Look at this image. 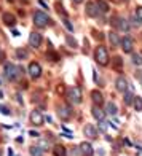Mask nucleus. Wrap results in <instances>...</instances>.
<instances>
[{"label": "nucleus", "instance_id": "3", "mask_svg": "<svg viewBox=\"0 0 142 156\" xmlns=\"http://www.w3.org/2000/svg\"><path fill=\"white\" fill-rule=\"evenodd\" d=\"M66 96H67V101L70 102V104H82V101H83V97H82V89L78 88V86H72V88H69L67 89V93H66Z\"/></svg>", "mask_w": 142, "mask_h": 156}, {"label": "nucleus", "instance_id": "4", "mask_svg": "<svg viewBox=\"0 0 142 156\" xmlns=\"http://www.w3.org/2000/svg\"><path fill=\"white\" fill-rule=\"evenodd\" d=\"M49 16L46 15V13L43 11H35L34 13V24L37 26V27H46L49 24Z\"/></svg>", "mask_w": 142, "mask_h": 156}, {"label": "nucleus", "instance_id": "22", "mask_svg": "<svg viewBox=\"0 0 142 156\" xmlns=\"http://www.w3.org/2000/svg\"><path fill=\"white\" fill-rule=\"evenodd\" d=\"M112 64H113V69H115V70H122V67H123V58L115 56L113 61H112Z\"/></svg>", "mask_w": 142, "mask_h": 156}, {"label": "nucleus", "instance_id": "2", "mask_svg": "<svg viewBox=\"0 0 142 156\" xmlns=\"http://www.w3.org/2000/svg\"><path fill=\"white\" fill-rule=\"evenodd\" d=\"M23 73V69L21 67H16V66H13V64H5V76H6V80L8 81H15L18 80V76Z\"/></svg>", "mask_w": 142, "mask_h": 156}, {"label": "nucleus", "instance_id": "21", "mask_svg": "<svg viewBox=\"0 0 142 156\" xmlns=\"http://www.w3.org/2000/svg\"><path fill=\"white\" fill-rule=\"evenodd\" d=\"M105 113H109V115L115 116V115H117V105L113 104V102H109L107 105H105Z\"/></svg>", "mask_w": 142, "mask_h": 156}, {"label": "nucleus", "instance_id": "24", "mask_svg": "<svg viewBox=\"0 0 142 156\" xmlns=\"http://www.w3.org/2000/svg\"><path fill=\"white\" fill-rule=\"evenodd\" d=\"M123 101H125V104H126V105H131V104L134 102V94H133V89H131V91H126Z\"/></svg>", "mask_w": 142, "mask_h": 156}, {"label": "nucleus", "instance_id": "19", "mask_svg": "<svg viewBox=\"0 0 142 156\" xmlns=\"http://www.w3.org/2000/svg\"><path fill=\"white\" fill-rule=\"evenodd\" d=\"M53 154L54 156H67V150H66V147H62V145H56L53 148Z\"/></svg>", "mask_w": 142, "mask_h": 156}, {"label": "nucleus", "instance_id": "10", "mask_svg": "<svg viewBox=\"0 0 142 156\" xmlns=\"http://www.w3.org/2000/svg\"><path fill=\"white\" fill-rule=\"evenodd\" d=\"M42 34H38V32H32L31 35H29V45L32 46V48H38L40 45H42Z\"/></svg>", "mask_w": 142, "mask_h": 156}, {"label": "nucleus", "instance_id": "40", "mask_svg": "<svg viewBox=\"0 0 142 156\" xmlns=\"http://www.w3.org/2000/svg\"><path fill=\"white\" fill-rule=\"evenodd\" d=\"M74 2H75V3H82V2H83V0H74Z\"/></svg>", "mask_w": 142, "mask_h": 156}, {"label": "nucleus", "instance_id": "11", "mask_svg": "<svg viewBox=\"0 0 142 156\" xmlns=\"http://www.w3.org/2000/svg\"><path fill=\"white\" fill-rule=\"evenodd\" d=\"M115 88L118 93H126L128 91V81H126V78L125 76H118L117 80H115Z\"/></svg>", "mask_w": 142, "mask_h": 156}, {"label": "nucleus", "instance_id": "23", "mask_svg": "<svg viewBox=\"0 0 142 156\" xmlns=\"http://www.w3.org/2000/svg\"><path fill=\"white\" fill-rule=\"evenodd\" d=\"M29 153H31V156H43V150H42V148L37 145V147H31L29 148Z\"/></svg>", "mask_w": 142, "mask_h": 156}, {"label": "nucleus", "instance_id": "14", "mask_svg": "<svg viewBox=\"0 0 142 156\" xmlns=\"http://www.w3.org/2000/svg\"><path fill=\"white\" fill-rule=\"evenodd\" d=\"M2 21H3L5 26L13 27V26L16 24V16L11 15V13H3V15H2Z\"/></svg>", "mask_w": 142, "mask_h": 156}, {"label": "nucleus", "instance_id": "38", "mask_svg": "<svg viewBox=\"0 0 142 156\" xmlns=\"http://www.w3.org/2000/svg\"><path fill=\"white\" fill-rule=\"evenodd\" d=\"M8 156H15L13 154V150H8Z\"/></svg>", "mask_w": 142, "mask_h": 156}, {"label": "nucleus", "instance_id": "28", "mask_svg": "<svg viewBox=\"0 0 142 156\" xmlns=\"http://www.w3.org/2000/svg\"><path fill=\"white\" fill-rule=\"evenodd\" d=\"M16 58L18 59H26L27 58V51H26V49H23V48H18L16 49Z\"/></svg>", "mask_w": 142, "mask_h": 156}, {"label": "nucleus", "instance_id": "42", "mask_svg": "<svg viewBox=\"0 0 142 156\" xmlns=\"http://www.w3.org/2000/svg\"><path fill=\"white\" fill-rule=\"evenodd\" d=\"M122 2H126V0H122Z\"/></svg>", "mask_w": 142, "mask_h": 156}, {"label": "nucleus", "instance_id": "25", "mask_svg": "<svg viewBox=\"0 0 142 156\" xmlns=\"http://www.w3.org/2000/svg\"><path fill=\"white\" fill-rule=\"evenodd\" d=\"M131 61H133V64H136V66H142V54L131 53Z\"/></svg>", "mask_w": 142, "mask_h": 156}, {"label": "nucleus", "instance_id": "33", "mask_svg": "<svg viewBox=\"0 0 142 156\" xmlns=\"http://www.w3.org/2000/svg\"><path fill=\"white\" fill-rule=\"evenodd\" d=\"M48 58L51 59V61H59V54H56V53H48Z\"/></svg>", "mask_w": 142, "mask_h": 156}, {"label": "nucleus", "instance_id": "31", "mask_svg": "<svg viewBox=\"0 0 142 156\" xmlns=\"http://www.w3.org/2000/svg\"><path fill=\"white\" fill-rule=\"evenodd\" d=\"M38 147L42 148L43 151H46L48 148H49V144H48V140H38Z\"/></svg>", "mask_w": 142, "mask_h": 156}, {"label": "nucleus", "instance_id": "17", "mask_svg": "<svg viewBox=\"0 0 142 156\" xmlns=\"http://www.w3.org/2000/svg\"><path fill=\"white\" fill-rule=\"evenodd\" d=\"M80 153L83 156H91L93 154V145L89 144V142H83V144H80Z\"/></svg>", "mask_w": 142, "mask_h": 156}, {"label": "nucleus", "instance_id": "20", "mask_svg": "<svg viewBox=\"0 0 142 156\" xmlns=\"http://www.w3.org/2000/svg\"><path fill=\"white\" fill-rule=\"evenodd\" d=\"M96 5H97V8H99L101 13H107L109 11V3L104 2V0H96Z\"/></svg>", "mask_w": 142, "mask_h": 156}, {"label": "nucleus", "instance_id": "12", "mask_svg": "<svg viewBox=\"0 0 142 156\" xmlns=\"http://www.w3.org/2000/svg\"><path fill=\"white\" fill-rule=\"evenodd\" d=\"M91 101H93L94 105H99V107H101V105L104 104V96H102L101 91H97V89L91 91Z\"/></svg>", "mask_w": 142, "mask_h": 156}, {"label": "nucleus", "instance_id": "36", "mask_svg": "<svg viewBox=\"0 0 142 156\" xmlns=\"http://www.w3.org/2000/svg\"><path fill=\"white\" fill-rule=\"evenodd\" d=\"M31 137H38V132H35V131H31Z\"/></svg>", "mask_w": 142, "mask_h": 156}, {"label": "nucleus", "instance_id": "13", "mask_svg": "<svg viewBox=\"0 0 142 156\" xmlns=\"http://www.w3.org/2000/svg\"><path fill=\"white\" fill-rule=\"evenodd\" d=\"M99 13H101V11H99L96 2H88V5H86V15L91 16V18H96V16H99Z\"/></svg>", "mask_w": 142, "mask_h": 156}, {"label": "nucleus", "instance_id": "9", "mask_svg": "<svg viewBox=\"0 0 142 156\" xmlns=\"http://www.w3.org/2000/svg\"><path fill=\"white\" fill-rule=\"evenodd\" d=\"M120 46H122V49L125 53H128V54H131L133 53V38L131 37H123L122 38V41H120Z\"/></svg>", "mask_w": 142, "mask_h": 156}, {"label": "nucleus", "instance_id": "6", "mask_svg": "<svg viewBox=\"0 0 142 156\" xmlns=\"http://www.w3.org/2000/svg\"><path fill=\"white\" fill-rule=\"evenodd\" d=\"M27 72H29L31 78L37 80V78L42 76V66H40L38 62H31V64H29V69H27Z\"/></svg>", "mask_w": 142, "mask_h": 156}, {"label": "nucleus", "instance_id": "18", "mask_svg": "<svg viewBox=\"0 0 142 156\" xmlns=\"http://www.w3.org/2000/svg\"><path fill=\"white\" fill-rule=\"evenodd\" d=\"M109 38H110L112 46H118V45H120V41H122V38L118 37V34H117L115 30H112V32L109 34Z\"/></svg>", "mask_w": 142, "mask_h": 156}, {"label": "nucleus", "instance_id": "32", "mask_svg": "<svg viewBox=\"0 0 142 156\" xmlns=\"http://www.w3.org/2000/svg\"><path fill=\"white\" fill-rule=\"evenodd\" d=\"M64 26H66L67 29H69V32H72V30H74V26L69 23V19H67V18H64Z\"/></svg>", "mask_w": 142, "mask_h": 156}, {"label": "nucleus", "instance_id": "35", "mask_svg": "<svg viewBox=\"0 0 142 156\" xmlns=\"http://www.w3.org/2000/svg\"><path fill=\"white\" fill-rule=\"evenodd\" d=\"M0 112H2L3 115H10V110L6 108V107H3V105H2V107H0Z\"/></svg>", "mask_w": 142, "mask_h": 156}, {"label": "nucleus", "instance_id": "41", "mask_svg": "<svg viewBox=\"0 0 142 156\" xmlns=\"http://www.w3.org/2000/svg\"><path fill=\"white\" fill-rule=\"evenodd\" d=\"M6 2H15V0H6Z\"/></svg>", "mask_w": 142, "mask_h": 156}, {"label": "nucleus", "instance_id": "34", "mask_svg": "<svg viewBox=\"0 0 142 156\" xmlns=\"http://www.w3.org/2000/svg\"><path fill=\"white\" fill-rule=\"evenodd\" d=\"M136 16L139 18V21L142 23V6H137V8H136Z\"/></svg>", "mask_w": 142, "mask_h": 156}, {"label": "nucleus", "instance_id": "26", "mask_svg": "<svg viewBox=\"0 0 142 156\" xmlns=\"http://www.w3.org/2000/svg\"><path fill=\"white\" fill-rule=\"evenodd\" d=\"M66 41H67V45L70 46V48H77V46H78V43H77V40L72 37V35H66Z\"/></svg>", "mask_w": 142, "mask_h": 156}, {"label": "nucleus", "instance_id": "7", "mask_svg": "<svg viewBox=\"0 0 142 156\" xmlns=\"http://www.w3.org/2000/svg\"><path fill=\"white\" fill-rule=\"evenodd\" d=\"M29 118H31V123L34 126H42V124H43V121H45V116L42 115V112H38V110H32Z\"/></svg>", "mask_w": 142, "mask_h": 156}, {"label": "nucleus", "instance_id": "16", "mask_svg": "<svg viewBox=\"0 0 142 156\" xmlns=\"http://www.w3.org/2000/svg\"><path fill=\"white\" fill-rule=\"evenodd\" d=\"M91 115H93L97 121H101V119H104L105 118V110H102L99 105H94L93 108H91Z\"/></svg>", "mask_w": 142, "mask_h": 156}, {"label": "nucleus", "instance_id": "29", "mask_svg": "<svg viewBox=\"0 0 142 156\" xmlns=\"http://www.w3.org/2000/svg\"><path fill=\"white\" fill-rule=\"evenodd\" d=\"M99 129H101L102 132H107V129H109V121L101 119V121H99Z\"/></svg>", "mask_w": 142, "mask_h": 156}, {"label": "nucleus", "instance_id": "15", "mask_svg": "<svg viewBox=\"0 0 142 156\" xmlns=\"http://www.w3.org/2000/svg\"><path fill=\"white\" fill-rule=\"evenodd\" d=\"M83 134L88 139H96L97 137V129L93 124H86V126H85V129H83Z\"/></svg>", "mask_w": 142, "mask_h": 156}, {"label": "nucleus", "instance_id": "30", "mask_svg": "<svg viewBox=\"0 0 142 156\" xmlns=\"http://www.w3.org/2000/svg\"><path fill=\"white\" fill-rule=\"evenodd\" d=\"M140 24H142V23L139 21V18H137V16H136V18H134V16H133V18H129V26H133V27H139Z\"/></svg>", "mask_w": 142, "mask_h": 156}, {"label": "nucleus", "instance_id": "1", "mask_svg": "<svg viewBox=\"0 0 142 156\" xmlns=\"http://www.w3.org/2000/svg\"><path fill=\"white\" fill-rule=\"evenodd\" d=\"M94 59L99 66L105 67L107 64L110 62V58H109V51L105 49V46H97L96 51H94Z\"/></svg>", "mask_w": 142, "mask_h": 156}, {"label": "nucleus", "instance_id": "8", "mask_svg": "<svg viewBox=\"0 0 142 156\" xmlns=\"http://www.w3.org/2000/svg\"><path fill=\"white\" fill-rule=\"evenodd\" d=\"M72 113H74L72 107H69V105H59V107H58V115H59L61 119H64V121L72 116Z\"/></svg>", "mask_w": 142, "mask_h": 156}, {"label": "nucleus", "instance_id": "37", "mask_svg": "<svg viewBox=\"0 0 142 156\" xmlns=\"http://www.w3.org/2000/svg\"><path fill=\"white\" fill-rule=\"evenodd\" d=\"M38 3H40L42 6H43V8H48V5H46V3L43 2V0H38Z\"/></svg>", "mask_w": 142, "mask_h": 156}, {"label": "nucleus", "instance_id": "39", "mask_svg": "<svg viewBox=\"0 0 142 156\" xmlns=\"http://www.w3.org/2000/svg\"><path fill=\"white\" fill-rule=\"evenodd\" d=\"M136 156H142V150H139V151H137V154H136Z\"/></svg>", "mask_w": 142, "mask_h": 156}, {"label": "nucleus", "instance_id": "27", "mask_svg": "<svg viewBox=\"0 0 142 156\" xmlns=\"http://www.w3.org/2000/svg\"><path fill=\"white\" fill-rule=\"evenodd\" d=\"M134 108H136L137 112H142V97H137V96H134Z\"/></svg>", "mask_w": 142, "mask_h": 156}, {"label": "nucleus", "instance_id": "5", "mask_svg": "<svg viewBox=\"0 0 142 156\" xmlns=\"http://www.w3.org/2000/svg\"><path fill=\"white\" fill-rule=\"evenodd\" d=\"M112 26L118 30H123V32H128L129 30V21H126L120 16H113L112 18Z\"/></svg>", "mask_w": 142, "mask_h": 156}]
</instances>
